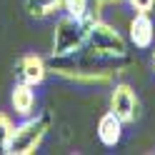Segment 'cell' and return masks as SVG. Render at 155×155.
I'll return each instance as SVG.
<instances>
[{
	"label": "cell",
	"instance_id": "cell-1",
	"mask_svg": "<svg viewBox=\"0 0 155 155\" xmlns=\"http://www.w3.org/2000/svg\"><path fill=\"white\" fill-rule=\"evenodd\" d=\"M83 50L88 53L90 60H120L128 58V38L103 18H93Z\"/></svg>",
	"mask_w": 155,
	"mask_h": 155
},
{
	"label": "cell",
	"instance_id": "cell-2",
	"mask_svg": "<svg viewBox=\"0 0 155 155\" xmlns=\"http://www.w3.org/2000/svg\"><path fill=\"white\" fill-rule=\"evenodd\" d=\"M95 15L88 18H73V15H60L55 20L53 28V58H75L78 53H83L85 40H88V28Z\"/></svg>",
	"mask_w": 155,
	"mask_h": 155
},
{
	"label": "cell",
	"instance_id": "cell-3",
	"mask_svg": "<svg viewBox=\"0 0 155 155\" xmlns=\"http://www.w3.org/2000/svg\"><path fill=\"white\" fill-rule=\"evenodd\" d=\"M50 125H53V115L50 113H40V115L23 118V123L15 125V130H13L8 153L10 155H33L43 145L45 135L50 133Z\"/></svg>",
	"mask_w": 155,
	"mask_h": 155
},
{
	"label": "cell",
	"instance_id": "cell-4",
	"mask_svg": "<svg viewBox=\"0 0 155 155\" xmlns=\"http://www.w3.org/2000/svg\"><path fill=\"white\" fill-rule=\"evenodd\" d=\"M50 73L63 78V80H70L78 85H113L115 75H120V70H95V68H83V65H70L68 58H53L50 63Z\"/></svg>",
	"mask_w": 155,
	"mask_h": 155
},
{
	"label": "cell",
	"instance_id": "cell-5",
	"mask_svg": "<svg viewBox=\"0 0 155 155\" xmlns=\"http://www.w3.org/2000/svg\"><path fill=\"white\" fill-rule=\"evenodd\" d=\"M108 108L118 115L125 125H133L140 118V98L130 83H115L110 90V100Z\"/></svg>",
	"mask_w": 155,
	"mask_h": 155
},
{
	"label": "cell",
	"instance_id": "cell-6",
	"mask_svg": "<svg viewBox=\"0 0 155 155\" xmlns=\"http://www.w3.org/2000/svg\"><path fill=\"white\" fill-rule=\"evenodd\" d=\"M128 43L135 50H150L155 45V23L150 13H135L128 25Z\"/></svg>",
	"mask_w": 155,
	"mask_h": 155
},
{
	"label": "cell",
	"instance_id": "cell-7",
	"mask_svg": "<svg viewBox=\"0 0 155 155\" xmlns=\"http://www.w3.org/2000/svg\"><path fill=\"white\" fill-rule=\"evenodd\" d=\"M15 70H18V78H20L23 83L35 85V88H38V85L45 83V78H48V73H50V68H48L45 58H40L38 53H25V55L18 58Z\"/></svg>",
	"mask_w": 155,
	"mask_h": 155
},
{
	"label": "cell",
	"instance_id": "cell-8",
	"mask_svg": "<svg viewBox=\"0 0 155 155\" xmlns=\"http://www.w3.org/2000/svg\"><path fill=\"white\" fill-rule=\"evenodd\" d=\"M10 105H13L18 118H30V115H35V108H38L35 85H28L23 80H18L13 85V93H10Z\"/></svg>",
	"mask_w": 155,
	"mask_h": 155
},
{
	"label": "cell",
	"instance_id": "cell-9",
	"mask_svg": "<svg viewBox=\"0 0 155 155\" xmlns=\"http://www.w3.org/2000/svg\"><path fill=\"white\" fill-rule=\"evenodd\" d=\"M123 128H125V123L113 110H108V113H103L98 118L95 133H98V140L105 148H115V145H120V140H123Z\"/></svg>",
	"mask_w": 155,
	"mask_h": 155
},
{
	"label": "cell",
	"instance_id": "cell-10",
	"mask_svg": "<svg viewBox=\"0 0 155 155\" xmlns=\"http://www.w3.org/2000/svg\"><path fill=\"white\" fill-rule=\"evenodd\" d=\"M28 18L33 20H45V18L55 15L58 10H63V0H25L23 3Z\"/></svg>",
	"mask_w": 155,
	"mask_h": 155
},
{
	"label": "cell",
	"instance_id": "cell-11",
	"mask_svg": "<svg viewBox=\"0 0 155 155\" xmlns=\"http://www.w3.org/2000/svg\"><path fill=\"white\" fill-rule=\"evenodd\" d=\"M13 130H15L13 118H10L8 113H0V153H8V145H10Z\"/></svg>",
	"mask_w": 155,
	"mask_h": 155
},
{
	"label": "cell",
	"instance_id": "cell-12",
	"mask_svg": "<svg viewBox=\"0 0 155 155\" xmlns=\"http://www.w3.org/2000/svg\"><path fill=\"white\" fill-rule=\"evenodd\" d=\"M135 13H153L155 8V0H125Z\"/></svg>",
	"mask_w": 155,
	"mask_h": 155
},
{
	"label": "cell",
	"instance_id": "cell-13",
	"mask_svg": "<svg viewBox=\"0 0 155 155\" xmlns=\"http://www.w3.org/2000/svg\"><path fill=\"white\" fill-rule=\"evenodd\" d=\"M125 3V0H95V5H98V10L103 13V8H108V5H120Z\"/></svg>",
	"mask_w": 155,
	"mask_h": 155
},
{
	"label": "cell",
	"instance_id": "cell-14",
	"mask_svg": "<svg viewBox=\"0 0 155 155\" xmlns=\"http://www.w3.org/2000/svg\"><path fill=\"white\" fill-rule=\"evenodd\" d=\"M153 70H155V45H153Z\"/></svg>",
	"mask_w": 155,
	"mask_h": 155
},
{
	"label": "cell",
	"instance_id": "cell-15",
	"mask_svg": "<svg viewBox=\"0 0 155 155\" xmlns=\"http://www.w3.org/2000/svg\"><path fill=\"white\" fill-rule=\"evenodd\" d=\"M93 5H95V0H93ZM95 15H98V18H100V10H98V5H95Z\"/></svg>",
	"mask_w": 155,
	"mask_h": 155
}]
</instances>
